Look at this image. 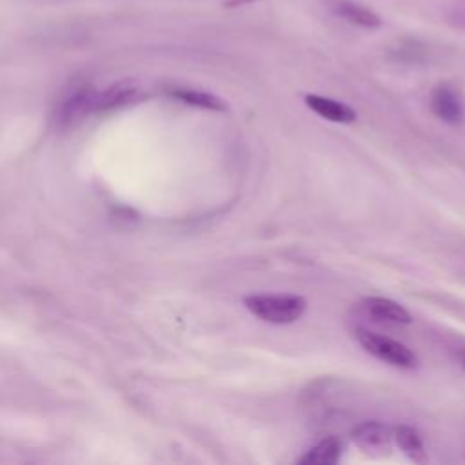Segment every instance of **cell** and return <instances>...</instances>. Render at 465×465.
<instances>
[{
    "instance_id": "cell-5",
    "label": "cell",
    "mask_w": 465,
    "mask_h": 465,
    "mask_svg": "<svg viewBox=\"0 0 465 465\" xmlns=\"http://www.w3.org/2000/svg\"><path fill=\"white\" fill-rule=\"evenodd\" d=\"M361 309L374 322H383V323H409L411 322V314L400 303L387 300V298H378V296L365 298L361 302Z\"/></svg>"
},
{
    "instance_id": "cell-10",
    "label": "cell",
    "mask_w": 465,
    "mask_h": 465,
    "mask_svg": "<svg viewBox=\"0 0 465 465\" xmlns=\"http://www.w3.org/2000/svg\"><path fill=\"white\" fill-rule=\"evenodd\" d=\"M256 2H262V0H223L222 5L227 7V9H236V7L251 5V4H256Z\"/></svg>"
},
{
    "instance_id": "cell-8",
    "label": "cell",
    "mask_w": 465,
    "mask_h": 465,
    "mask_svg": "<svg viewBox=\"0 0 465 465\" xmlns=\"http://www.w3.org/2000/svg\"><path fill=\"white\" fill-rule=\"evenodd\" d=\"M341 454V443L338 438L331 436L323 441H320L316 447H312L300 461L305 465H325V463H336Z\"/></svg>"
},
{
    "instance_id": "cell-2",
    "label": "cell",
    "mask_w": 465,
    "mask_h": 465,
    "mask_svg": "<svg viewBox=\"0 0 465 465\" xmlns=\"http://www.w3.org/2000/svg\"><path fill=\"white\" fill-rule=\"evenodd\" d=\"M356 338L367 352H371L372 356H376L378 360H381L385 363H391V365L401 367V369H412L418 363L414 352L407 345H403L392 338H387L383 334L365 331V329H360L356 332Z\"/></svg>"
},
{
    "instance_id": "cell-7",
    "label": "cell",
    "mask_w": 465,
    "mask_h": 465,
    "mask_svg": "<svg viewBox=\"0 0 465 465\" xmlns=\"http://www.w3.org/2000/svg\"><path fill=\"white\" fill-rule=\"evenodd\" d=\"M391 438V430L389 427H385L380 421H365L361 425H358L352 430V440L354 443H358L361 449L371 450V449H380L383 445H387Z\"/></svg>"
},
{
    "instance_id": "cell-6",
    "label": "cell",
    "mask_w": 465,
    "mask_h": 465,
    "mask_svg": "<svg viewBox=\"0 0 465 465\" xmlns=\"http://www.w3.org/2000/svg\"><path fill=\"white\" fill-rule=\"evenodd\" d=\"M305 104L316 114H320L322 118L331 120V122L351 124V122L356 120V113L349 105H345L341 102H336L332 98H325V96H320V94H307Z\"/></svg>"
},
{
    "instance_id": "cell-9",
    "label": "cell",
    "mask_w": 465,
    "mask_h": 465,
    "mask_svg": "<svg viewBox=\"0 0 465 465\" xmlns=\"http://www.w3.org/2000/svg\"><path fill=\"white\" fill-rule=\"evenodd\" d=\"M394 440L398 443V447L412 460L416 461H421L425 458V452H423V445H421V440L418 436L416 430H412L411 427H398L394 430Z\"/></svg>"
},
{
    "instance_id": "cell-1",
    "label": "cell",
    "mask_w": 465,
    "mask_h": 465,
    "mask_svg": "<svg viewBox=\"0 0 465 465\" xmlns=\"http://www.w3.org/2000/svg\"><path fill=\"white\" fill-rule=\"evenodd\" d=\"M243 303L254 316L269 323H292L307 307V302L296 294H252Z\"/></svg>"
},
{
    "instance_id": "cell-3",
    "label": "cell",
    "mask_w": 465,
    "mask_h": 465,
    "mask_svg": "<svg viewBox=\"0 0 465 465\" xmlns=\"http://www.w3.org/2000/svg\"><path fill=\"white\" fill-rule=\"evenodd\" d=\"M430 107L436 116L449 124H460L463 118V102L460 94L447 84H441L432 91Z\"/></svg>"
},
{
    "instance_id": "cell-4",
    "label": "cell",
    "mask_w": 465,
    "mask_h": 465,
    "mask_svg": "<svg viewBox=\"0 0 465 465\" xmlns=\"http://www.w3.org/2000/svg\"><path fill=\"white\" fill-rule=\"evenodd\" d=\"M329 9L340 18L365 29H378L381 25V18L372 9L352 0H329Z\"/></svg>"
}]
</instances>
